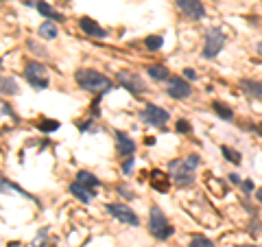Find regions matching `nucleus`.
Wrapping results in <instances>:
<instances>
[{
    "label": "nucleus",
    "mask_w": 262,
    "mask_h": 247,
    "mask_svg": "<svg viewBox=\"0 0 262 247\" xmlns=\"http://www.w3.org/2000/svg\"><path fill=\"white\" fill-rule=\"evenodd\" d=\"M37 127H39V129H42V132H57V129H59V123H57V120H50V118H44V120H42V123H39V125H37Z\"/></svg>",
    "instance_id": "25"
},
{
    "label": "nucleus",
    "mask_w": 262,
    "mask_h": 247,
    "mask_svg": "<svg viewBox=\"0 0 262 247\" xmlns=\"http://www.w3.org/2000/svg\"><path fill=\"white\" fill-rule=\"evenodd\" d=\"M2 190H13V193H18V195H22V197H31V195L27 193V190H22V188H18L16 184H11V181H4L2 177H0V193Z\"/></svg>",
    "instance_id": "22"
},
{
    "label": "nucleus",
    "mask_w": 262,
    "mask_h": 247,
    "mask_svg": "<svg viewBox=\"0 0 262 247\" xmlns=\"http://www.w3.org/2000/svg\"><path fill=\"white\" fill-rule=\"evenodd\" d=\"M179 11L190 20H201L205 16V7L201 0H177Z\"/></svg>",
    "instance_id": "9"
},
{
    "label": "nucleus",
    "mask_w": 262,
    "mask_h": 247,
    "mask_svg": "<svg viewBox=\"0 0 262 247\" xmlns=\"http://www.w3.org/2000/svg\"><path fill=\"white\" fill-rule=\"evenodd\" d=\"M37 33L42 35L44 39H55L57 37V27H55V22H44L42 27L37 29Z\"/></svg>",
    "instance_id": "20"
},
{
    "label": "nucleus",
    "mask_w": 262,
    "mask_h": 247,
    "mask_svg": "<svg viewBox=\"0 0 262 247\" xmlns=\"http://www.w3.org/2000/svg\"><path fill=\"white\" fill-rule=\"evenodd\" d=\"M166 92H168L170 99L181 101V99H188L190 97L193 88L184 81V77H168V79H166Z\"/></svg>",
    "instance_id": "6"
},
{
    "label": "nucleus",
    "mask_w": 262,
    "mask_h": 247,
    "mask_svg": "<svg viewBox=\"0 0 262 247\" xmlns=\"http://www.w3.org/2000/svg\"><path fill=\"white\" fill-rule=\"evenodd\" d=\"M221 151H223V155H225V160H228V162L236 164V166L240 164V153H238V151H231L229 147H221Z\"/></svg>",
    "instance_id": "23"
},
{
    "label": "nucleus",
    "mask_w": 262,
    "mask_h": 247,
    "mask_svg": "<svg viewBox=\"0 0 262 247\" xmlns=\"http://www.w3.org/2000/svg\"><path fill=\"white\" fill-rule=\"evenodd\" d=\"M258 132H260V134H262V123H260V125H258Z\"/></svg>",
    "instance_id": "35"
},
{
    "label": "nucleus",
    "mask_w": 262,
    "mask_h": 247,
    "mask_svg": "<svg viewBox=\"0 0 262 247\" xmlns=\"http://www.w3.org/2000/svg\"><path fill=\"white\" fill-rule=\"evenodd\" d=\"M184 77L188 79V81H195V79H196V72H195L193 68H186V70H184Z\"/></svg>",
    "instance_id": "29"
},
{
    "label": "nucleus",
    "mask_w": 262,
    "mask_h": 247,
    "mask_svg": "<svg viewBox=\"0 0 262 247\" xmlns=\"http://www.w3.org/2000/svg\"><path fill=\"white\" fill-rule=\"evenodd\" d=\"M190 129H193V127H190L188 120H184V118L177 120V132L179 134H190Z\"/></svg>",
    "instance_id": "27"
},
{
    "label": "nucleus",
    "mask_w": 262,
    "mask_h": 247,
    "mask_svg": "<svg viewBox=\"0 0 262 247\" xmlns=\"http://www.w3.org/2000/svg\"><path fill=\"white\" fill-rule=\"evenodd\" d=\"M149 230L158 241H166L168 236H173V225L166 221V216L162 214V210H160V208H151Z\"/></svg>",
    "instance_id": "3"
},
{
    "label": "nucleus",
    "mask_w": 262,
    "mask_h": 247,
    "mask_svg": "<svg viewBox=\"0 0 262 247\" xmlns=\"http://www.w3.org/2000/svg\"><path fill=\"white\" fill-rule=\"evenodd\" d=\"M229 181H231V184H236V186L243 184V181H240V175H236V173H231V175H229Z\"/></svg>",
    "instance_id": "32"
},
{
    "label": "nucleus",
    "mask_w": 262,
    "mask_h": 247,
    "mask_svg": "<svg viewBox=\"0 0 262 247\" xmlns=\"http://www.w3.org/2000/svg\"><path fill=\"white\" fill-rule=\"evenodd\" d=\"M151 184H153V188H158L160 193H166L170 181H168V175H164L162 171H153V173H151Z\"/></svg>",
    "instance_id": "15"
},
{
    "label": "nucleus",
    "mask_w": 262,
    "mask_h": 247,
    "mask_svg": "<svg viewBox=\"0 0 262 247\" xmlns=\"http://www.w3.org/2000/svg\"><path fill=\"white\" fill-rule=\"evenodd\" d=\"M199 166V155H188L186 160H173L168 164L170 177L177 186H190L195 181V171Z\"/></svg>",
    "instance_id": "1"
},
{
    "label": "nucleus",
    "mask_w": 262,
    "mask_h": 247,
    "mask_svg": "<svg viewBox=\"0 0 262 247\" xmlns=\"http://www.w3.org/2000/svg\"><path fill=\"white\" fill-rule=\"evenodd\" d=\"M240 90L251 99H262V81H256V79H243V81H240Z\"/></svg>",
    "instance_id": "12"
},
{
    "label": "nucleus",
    "mask_w": 262,
    "mask_h": 247,
    "mask_svg": "<svg viewBox=\"0 0 262 247\" xmlns=\"http://www.w3.org/2000/svg\"><path fill=\"white\" fill-rule=\"evenodd\" d=\"M118 83L123 85L127 92L131 94H142L144 92V81L138 77V74H131V72H118Z\"/></svg>",
    "instance_id": "10"
},
{
    "label": "nucleus",
    "mask_w": 262,
    "mask_h": 247,
    "mask_svg": "<svg viewBox=\"0 0 262 247\" xmlns=\"http://www.w3.org/2000/svg\"><path fill=\"white\" fill-rule=\"evenodd\" d=\"M35 9H37L39 13H42L44 18H48L50 22H53V20H64V16L59 11H55L53 7H50L48 2H35Z\"/></svg>",
    "instance_id": "17"
},
{
    "label": "nucleus",
    "mask_w": 262,
    "mask_h": 247,
    "mask_svg": "<svg viewBox=\"0 0 262 247\" xmlns=\"http://www.w3.org/2000/svg\"><path fill=\"white\" fill-rule=\"evenodd\" d=\"M79 27H81V31L83 33H88V35H92V37H105V29H100L94 20H90V18H81L79 20Z\"/></svg>",
    "instance_id": "13"
},
{
    "label": "nucleus",
    "mask_w": 262,
    "mask_h": 247,
    "mask_svg": "<svg viewBox=\"0 0 262 247\" xmlns=\"http://www.w3.org/2000/svg\"><path fill=\"white\" fill-rule=\"evenodd\" d=\"M142 120L153 127H164L168 123V112L164 107H158V105H147L142 109Z\"/></svg>",
    "instance_id": "7"
},
{
    "label": "nucleus",
    "mask_w": 262,
    "mask_h": 247,
    "mask_svg": "<svg viewBox=\"0 0 262 247\" xmlns=\"http://www.w3.org/2000/svg\"><path fill=\"white\" fill-rule=\"evenodd\" d=\"M77 184H81V186H85V188L94 190V188H98V186H100V181L94 177L92 173H88V171H79V173H77Z\"/></svg>",
    "instance_id": "16"
},
{
    "label": "nucleus",
    "mask_w": 262,
    "mask_h": 247,
    "mask_svg": "<svg viewBox=\"0 0 262 247\" xmlns=\"http://www.w3.org/2000/svg\"><path fill=\"white\" fill-rule=\"evenodd\" d=\"M131 169H133V158H129V160H127V162H125V164H123V171H125V173H129V171H131Z\"/></svg>",
    "instance_id": "31"
},
{
    "label": "nucleus",
    "mask_w": 262,
    "mask_h": 247,
    "mask_svg": "<svg viewBox=\"0 0 262 247\" xmlns=\"http://www.w3.org/2000/svg\"><path fill=\"white\" fill-rule=\"evenodd\" d=\"M0 114H9L13 120H16V114H13L11 109H9V105H7V103H2V101H0Z\"/></svg>",
    "instance_id": "28"
},
{
    "label": "nucleus",
    "mask_w": 262,
    "mask_h": 247,
    "mask_svg": "<svg viewBox=\"0 0 262 247\" xmlns=\"http://www.w3.org/2000/svg\"><path fill=\"white\" fill-rule=\"evenodd\" d=\"M225 46V35L221 29H210L205 33V44H203V57L205 59H214L219 55V50Z\"/></svg>",
    "instance_id": "4"
},
{
    "label": "nucleus",
    "mask_w": 262,
    "mask_h": 247,
    "mask_svg": "<svg viewBox=\"0 0 262 247\" xmlns=\"http://www.w3.org/2000/svg\"><path fill=\"white\" fill-rule=\"evenodd\" d=\"M116 140H118V144H116V151H118V155H125V158H131L135 151V142L129 138L127 134L118 132L116 134Z\"/></svg>",
    "instance_id": "11"
},
{
    "label": "nucleus",
    "mask_w": 262,
    "mask_h": 247,
    "mask_svg": "<svg viewBox=\"0 0 262 247\" xmlns=\"http://www.w3.org/2000/svg\"><path fill=\"white\" fill-rule=\"evenodd\" d=\"M147 72H149L151 79H155V81H166V79H168V70H166V66H160V64L149 66Z\"/></svg>",
    "instance_id": "18"
},
{
    "label": "nucleus",
    "mask_w": 262,
    "mask_h": 247,
    "mask_svg": "<svg viewBox=\"0 0 262 247\" xmlns=\"http://www.w3.org/2000/svg\"><path fill=\"white\" fill-rule=\"evenodd\" d=\"M162 42L164 39L160 37V35H149V37L144 39V46H147L149 50H158V48H162Z\"/></svg>",
    "instance_id": "24"
},
{
    "label": "nucleus",
    "mask_w": 262,
    "mask_h": 247,
    "mask_svg": "<svg viewBox=\"0 0 262 247\" xmlns=\"http://www.w3.org/2000/svg\"><path fill=\"white\" fill-rule=\"evenodd\" d=\"M107 210H109V214H112L114 219L123 221V223H127V225H138L140 223L138 214H135L133 210H131L129 206H125V204H109Z\"/></svg>",
    "instance_id": "8"
},
{
    "label": "nucleus",
    "mask_w": 262,
    "mask_h": 247,
    "mask_svg": "<svg viewBox=\"0 0 262 247\" xmlns=\"http://www.w3.org/2000/svg\"><path fill=\"white\" fill-rule=\"evenodd\" d=\"M240 247H262V245H240Z\"/></svg>",
    "instance_id": "34"
},
{
    "label": "nucleus",
    "mask_w": 262,
    "mask_h": 247,
    "mask_svg": "<svg viewBox=\"0 0 262 247\" xmlns=\"http://www.w3.org/2000/svg\"><path fill=\"white\" fill-rule=\"evenodd\" d=\"M0 94H9V97L18 94V83L9 77H0Z\"/></svg>",
    "instance_id": "19"
},
{
    "label": "nucleus",
    "mask_w": 262,
    "mask_h": 247,
    "mask_svg": "<svg viewBox=\"0 0 262 247\" xmlns=\"http://www.w3.org/2000/svg\"><path fill=\"white\" fill-rule=\"evenodd\" d=\"M24 77L27 81L37 90H44L48 85V79H46V66H42L39 62H29L27 68H24Z\"/></svg>",
    "instance_id": "5"
},
{
    "label": "nucleus",
    "mask_w": 262,
    "mask_h": 247,
    "mask_svg": "<svg viewBox=\"0 0 262 247\" xmlns=\"http://www.w3.org/2000/svg\"><path fill=\"white\" fill-rule=\"evenodd\" d=\"M74 79H77L79 88L88 90V92L103 94L112 88V81H109L107 77H103L100 72H97V70H79V72L74 74Z\"/></svg>",
    "instance_id": "2"
},
{
    "label": "nucleus",
    "mask_w": 262,
    "mask_h": 247,
    "mask_svg": "<svg viewBox=\"0 0 262 247\" xmlns=\"http://www.w3.org/2000/svg\"><path fill=\"white\" fill-rule=\"evenodd\" d=\"M256 199H258L260 204H262V188H258V193H256Z\"/></svg>",
    "instance_id": "33"
},
{
    "label": "nucleus",
    "mask_w": 262,
    "mask_h": 247,
    "mask_svg": "<svg viewBox=\"0 0 262 247\" xmlns=\"http://www.w3.org/2000/svg\"><path fill=\"white\" fill-rule=\"evenodd\" d=\"M212 107H214V112L219 114V118H223V120H231V118H234V112H231L225 103H219V101H216Z\"/></svg>",
    "instance_id": "21"
},
{
    "label": "nucleus",
    "mask_w": 262,
    "mask_h": 247,
    "mask_svg": "<svg viewBox=\"0 0 262 247\" xmlns=\"http://www.w3.org/2000/svg\"><path fill=\"white\" fill-rule=\"evenodd\" d=\"M188 247H214V243L210 239H205V236H195L188 243Z\"/></svg>",
    "instance_id": "26"
},
{
    "label": "nucleus",
    "mask_w": 262,
    "mask_h": 247,
    "mask_svg": "<svg viewBox=\"0 0 262 247\" xmlns=\"http://www.w3.org/2000/svg\"><path fill=\"white\" fill-rule=\"evenodd\" d=\"M240 186H243V190H245V193H251V190H254V181H251V179H245Z\"/></svg>",
    "instance_id": "30"
},
{
    "label": "nucleus",
    "mask_w": 262,
    "mask_h": 247,
    "mask_svg": "<svg viewBox=\"0 0 262 247\" xmlns=\"http://www.w3.org/2000/svg\"><path fill=\"white\" fill-rule=\"evenodd\" d=\"M70 193L74 195L79 201H83V204H90V201L94 199V190H90V188H85V186H81V184H70Z\"/></svg>",
    "instance_id": "14"
}]
</instances>
